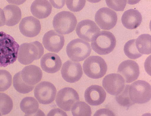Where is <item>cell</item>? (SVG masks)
<instances>
[{"label":"cell","instance_id":"7402d4cb","mask_svg":"<svg viewBox=\"0 0 151 116\" xmlns=\"http://www.w3.org/2000/svg\"><path fill=\"white\" fill-rule=\"evenodd\" d=\"M5 18V24L8 26H12L17 24L22 17V12L17 6L9 4L3 9Z\"/></svg>","mask_w":151,"mask_h":116},{"label":"cell","instance_id":"ba28073f","mask_svg":"<svg viewBox=\"0 0 151 116\" xmlns=\"http://www.w3.org/2000/svg\"><path fill=\"white\" fill-rule=\"evenodd\" d=\"M56 92V88L53 84L48 81H43L36 86L34 94L39 103L47 104L54 101Z\"/></svg>","mask_w":151,"mask_h":116},{"label":"cell","instance_id":"ffe728a7","mask_svg":"<svg viewBox=\"0 0 151 116\" xmlns=\"http://www.w3.org/2000/svg\"><path fill=\"white\" fill-rule=\"evenodd\" d=\"M142 16L137 10L131 9L125 11L123 13L121 20L122 24L126 28L130 30L136 29L141 24Z\"/></svg>","mask_w":151,"mask_h":116},{"label":"cell","instance_id":"83f0119b","mask_svg":"<svg viewBox=\"0 0 151 116\" xmlns=\"http://www.w3.org/2000/svg\"><path fill=\"white\" fill-rule=\"evenodd\" d=\"M13 107V102L11 97L7 94L0 93V112L4 115L11 112Z\"/></svg>","mask_w":151,"mask_h":116},{"label":"cell","instance_id":"484cf974","mask_svg":"<svg viewBox=\"0 0 151 116\" xmlns=\"http://www.w3.org/2000/svg\"><path fill=\"white\" fill-rule=\"evenodd\" d=\"M74 116H90L91 114V107L84 102L78 101L76 103L71 109Z\"/></svg>","mask_w":151,"mask_h":116},{"label":"cell","instance_id":"e0dca14e","mask_svg":"<svg viewBox=\"0 0 151 116\" xmlns=\"http://www.w3.org/2000/svg\"><path fill=\"white\" fill-rule=\"evenodd\" d=\"M106 93L101 86L92 85L85 90L84 98L86 101L92 106H97L102 103L105 101Z\"/></svg>","mask_w":151,"mask_h":116},{"label":"cell","instance_id":"8992f818","mask_svg":"<svg viewBox=\"0 0 151 116\" xmlns=\"http://www.w3.org/2000/svg\"><path fill=\"white\" fill-rule=\"evenodd\" d=\"M129 93L130 99L134 103H145L151 99V86L145 81L138 80L129 85Z\"/></svg>","mask_w":151,"mask_h":116},{"label":"cell","instance_id":"603a6c76","mask_svg":"<svg viewBox=\"0 0 151 116\" xmlns=\"http://www.w3.org/2000/svg\"><path fill=\"white\" fill-rule=\"evenodd\" d=\"M20 107L21 110L25 115H32L37 113L38 110L39 104L34 98L27 97L22 99Z\"/></svg>","mask_w":151,"mask_h":116},{"label":"cell","instance_id":"d590c367","mask_svg":"<svg viewBox=\"0 0 151 116\" xmlns=\"http://www.w3.org/2000/svg\"><path fill=\"white\" fill-rule=\"evenodd\" d=\"M5 24V18L3 10L0 8V27Z\"/></svg>","mask_w":151,"mask_h":116},{"label":"cell","instance_id":"8d00e7d4","mask_svg":"<svg viewBox=\"0 0 151 116\" xmlns=\"http://www.w3.org/2000/svg\"><path fill=\"white\" fill-rule=\"evenodd\" d=\"M1 112H0V116H1Z\"/></svg>","mask_w":151,"mask_h":116},{"label":"cell","instance_id":"4316f807","mask_svg":"<svg viewBox=\"0 0 151 116\" xmlns=\"http://www.w3.org/2000/svg\"><path fill=\"white\" fill-rule=\"evenodd\" d=\"M135 41L136 39L129 40L125 44L124 47L125 54L131 59H136L143 55L138 50L136 45Z\"/></svg>","mask_w":151,"mask_h":116},{"label":"cell","instance_id":"ac0fdd59","mask_svg":"<svg viewBox=\"0 0 151 116\" xmlns=\"http://www.w3.org/2000/svg\"><path fill=\"white\" fill-rule=\"evenodd\" d=\"M20 71L22 80L29 86H35L42 78V71L39 67L34 65L27 66Z\"/></svg>","mask_w":151,"mask_h":116},{"label":"cell","instance_id":"7a4b0ae2","mask_svg":"<svg viewBox=\"0 0 151 116\" xmlns=\"http://www.w3.org/2000/svg\"><path fill=\"white\" fill-rule=\"evenodd\" d=\"M17 55L18 60L21 63L27 65L41 58L44 53L42 44L36 41L24 43L20 45Z\"/></svg>","mask_w":151,"mask_h":116},{"label":"cell","instance_id":"5bb4252c","mask_svg":"<svg viewBox=\"0 0 151 116\" xmlns=\"http://www.w3.org/2000/svg\"><path fill=\"white\" fill-rule=\"evenodd\" d=\"M117 72L123 77L126 83H129L138 78L139 74V67L135 61L128 60L120 64Z\"/></svg>","mask_w":151,"mask_h":116},{"label":"cell","instance_id":"cb8c5ba5","mask_svg":"<svg viewBox=\"0 0 151 116\" xmlns=\"http://www.w3.org/2000/svg\"><path fill=\"white\" fill-rule=\"evenodd\" d=\"M151 37L150 35L145 34L140 35L136 39V47L139 53L142 55H148L151 53Z\"/></svg>","mask_w":151,"mask_h":116},{"label":"cell","instance_id":"2e32d148","mask_svg":"<svg viewBox=\"0 0 151 116\" xmlns=\"http://www.w3.org/2000/svg\"><path fill=\"white\" fill-rule=\"evenodd\" d=\"M19 28L24 36L29 37L37 35L40 32L41 25L40 21L32 16L23 18L20 21Z\"/></svg>","mask_w":151,"mask_h":116},{"label":"cell","instance_id":"f1b7e54d","mask_svg":"<svg viewBox=\"0 0 151 116\" xmlns=\"http://www.w3.org/2000/svg\"><path fill=\"white\" fill-rule=\"evenodd\" d=\"M129 85L127 84L122 91L116 95V99L117 102L121 106L129 107L134 104L131 100L129 93Z\"/></svg>","mask_w":151,"mask_h":116},{"label":"cell","instance_id":"3957f363","mask_svg":"<svg viewBox=\"0 0 151 116\" xmlns=\"http://www.w3.org/2000/svg\"><path fill=\"white\" fill-rule=\"evenodd\" d=\"M116 38L113 34L107 31L100 32L91 42L92 49L100 55L107 54L111 52L116 45Z\"/></svg>","mask_w":151,"mask_h":116},{"label":"cell","instance_id":"1f68e13d","mask_svg":"<svg viewBox=\"0 0 151 116\" xmlns=\"http://www.w3.org/2000/svg\"><path fill=\"white\" fill-rule=\"evenodd\" d=\"M108 7L117 11H123L127 3L126 0H106Z\"/></svg>","mask_w":151,"mask_h":116},{"label":"cell","instance_id":"30bf717a","mask_svg":"<svg viewBox=\"0 0 151 116\" xmlns=\"http://www.w3.org/2000/svg\"><path fill=\"white\" fill-rule=\"evenodd\" d=\"M117 17L116 12L107 7L99 9L95 16V20L100 27L104 30H110L116 24Z\"/></svg>","mask_w":151,"mask_h":116},{"label":"cell","instance_id":"277c9868","mask_svg":"<svg viewBox=\"0 0 151 116\" xmlns=\"http://www.w3.org/2000/svg\"><path fill=\"white\" fill-rule=\"evenodd\" d=\"M77 20L74 14L69 11H63L54 17L52 24L55 30L63 35L69 34L75 29Z\"/></svg>","mask_w":151,"mask_h":116},{"label":"cell","instance_id":"8fae6325","mask_svg":"<svg viewBox=\"0 0 151 116\" xmlns=\"http://www.w3.org/2000/svg\"><path fill=\"white\" fill-rule=\"evenodd\" d=\"M100 30L95 23L89 19L81 21L76 29L77 35L80 38L89 42L92 40Z\"/></svg>","mask_w":151,"mask_h":116},{"label":"cell","instance_id":"d6a6232c","mask_svg":"<svg viewBox=\"0 0 151 116\" xmlns=\"http://www.w3.org/2000/svg\"><path fill=\"white\" fill-rule=\"evenodd\" d=\"M115 116L114 113L111 110L106 108H102L97 111L93 116Z\"/></svg>","mask_w":151,"mask_h":116},{"label":"cell","instance_id":"44dd1931","mask_svg":"<svg viewBox=\"0 0 151 116\" xmlns=\"http://www.w3.org/2000/svg\"><path fill=\"white\" fill-rule=\"evenodd\" d=\"M30 10L34 17L39 19H42L46 18L50 14L52 6L47 0H36L32 3Z\"/></svg>","mask_w":151,"mask_h":116},{"label":"cell","instance_id":"4fadbf2b","mask_svg":"<svg viewBox=\"0 0 151 116\" xmlns=\"http://www.w3.org/2000/svg\"><path fill=\"white\" fill-rule=\"evenodd\" d=\"M61 72L62 77L65 80L70 83L79 81L83 74L81 64L70 60L63 63Z\"/></svg>","mask_w":151,"mask_h":116},{"label":"cell","instance_id":"d6986e66","mask_svg":"<svg viewBox=\"0 0 151 116\" xmlns=\"http://www.w3.org/2000/svg\"><path fill=\"white\" fill-rule=\"evenodd\" d=\"M62 64L60 58L54 53H46L40 60V65L42 69L49 73H54L58 71L60 69Z\"/></svg>","mask_w":151,"mask_h":116},{"label":"cell","instance_id":"f546056e","mask_svg":"<svg viewBox=\"0 0 151 116\" xmlns=\"http://www.w3.org/2000/svg\"><path fill=\"white\" fill-rule=\"evenodd\" d=\"M12 76L8 71L0 70V92L8 89L12 84Z\"/></svg>","mask_w":151,"mask_h":116},{"label":"cell","instance_id":"52a82bcc","mask_svg":"<svg viewBox=\"0 0 151 116\" xmlns=\"http://www.w3.org/2000/svg\"><path fill=\"white\" fill-rule=\"evenodd\" d=\"M66 50L68 56L72 61L79 62L90 55L91 48L89 43L77 38L72 40L67 44Z\"/></svg>","mask_w":151,"mask_h":116},{"label":"cell","instance_id":"9a60e30c","mask_svg":"<svg viewBox=\"0 0 151 116\" xmlns=\"http://www.w3.org/2000/svg\"><path fill=\"white\" fill-rule=\"evenodd\" d=\"M42 42L44 47L48 51L58 53L64 46V37L54 30H50L44 34Z\"/></svg>","mask_w":151,"mask_h":116},{"label":"cell","instance_id":"836d02e7","mask_svg":"<svg viewBox=\"0 0 151 116\" xmlns=\"http://www.w3.org/2000/svg\"><path fill=\"white\" fill-rule=\"evenodd\" d=\"M55 115L67 116V115L65 112L59 108L52 110L47 115V116Z\"/></svg>","mask_w":151,"mask_h":116},{"label":"cell","instance_id":"9c48e42d","mask_svg":"<svg viewBox=\"0 0 151 116\" xmlns=\"http://www.w3.org/2000/svg\"><path fill=\"white\" fill-rule=\"evenodd\" d=\"M79 101V97L77 92L73 88L65 87L58 92L56 102L58 106L63 110L69 111L73 105Z\"/></svg>","mask_w":151,"mask_h":116},{"label":"cell","instance_id":"5b68a950","mask_svg":"<svg viewBox=\"0 0 151 116\" xmlns=\"http://www.w3.org/2000/svg\"><path fill=\"white\" fill-rule=\"evenodd\" d=\"M84 73L93 79H98L106 74L107 66L104 60L99 56L89 57L84 61L83 66Z\"/></svg>","mask_w":151,"mask_h":116},{"label":"cell","instance_id":"6da1fadb","mask_svg":"<svg viewBox=\"0 0 151 116\" xmlns=\"http://www.w3.org/2000/svg\"><path fill=\"white\" fill-rule=\"evenodd\" d=\"M19 47L12 36L0 32V67H6L15 61Z\"/></svg>","mask_w":151,"mask_h":116},{"label":"cell","instance_id":"7c38bea8","mask_svg":"<svg viewBox=\"0 0 151 116\" xmlns=\"http://www.w3.org/2000/svg\"><path fill=\"white\" fill-rule=\"evenodd\" d=\"M102 85L107 93L112 95L120 93L125 86V80L120 74L112 73L106 76L102 81Z\"/></svg>","mask_w":151,"mask_h":116},{"label":"cell","instance_id":"4dcf8cb0","mask_svg":"<svg viewBox=\"0 0 151 116\" xmlns=\"http://www.w3.org/2000/svg\"><path fill=\"white\" fill-rule=\"evenodd\" d=\"M86 2L85 0H67L66 4L67 8L71 11H80L84 7Z\"/></svg>","mask_w":151,"mask_h":116},{"label":"cell","instance_id":"e575fe53","mask_svg":"<svg viewBox=\"0 0 151 116\" xmlns=\"http://www.w3.org/2000/svg\"><path fill=\"white\" fill-rule=\"evenodd\" d=\"M52 6L55 8L60 9L64 5L65 0H50Z\"/></svg>","mask_w":151,"mask_h":116},{"label":"cell","instance_id":"d4e9b609","mask_svg":"<svg viewBox=\"0 0 151 116\" xmlns=\"http://www.w3.org/2000/svg\"><path fill=\"white\" fill-rule=\"evenodd\" d=\"M13 84L15 90L18 92L25 94L32 91L35 86H31L26 84L22 80L20 71L14 76L13 79Z\"/></svg>","mask_w":151,"mask_h":116}]
</instances>
